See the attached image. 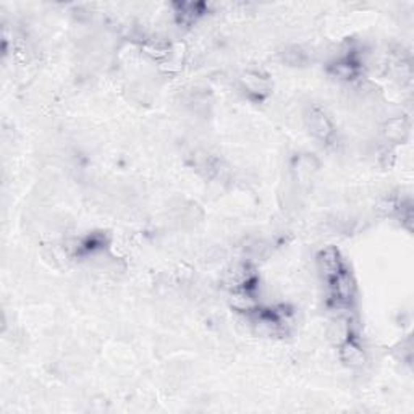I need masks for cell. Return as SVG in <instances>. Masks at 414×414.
Listing matches in <instances>:
<instances>
[{"instance_id": "7a4b0ae2", "label": "cell", "mask_w": 414, "mask_h": 414, "mask_svg": "<svg viewBox=\"0 0 414 414\" xmlns=\"http://www.w3.org/2000/svg\"><path fill=\"white\" fill-rule=\"evenodd\" d=\"M309 128L314 133V136L321 139H329L332 133H334V126H332L330 120L327 118V115L319 108H312L311 113H309Z\"/></svg>"}, {"instance_id": "6da1fadb", "label": "cell", "mask_w": 414, "mask_h": 414, "mask_svg": "<svg viewBox=\"0 0 414 414\" xmlns=\"http://www.w3.org/2000/svg\"><path fill=\"white\" fill-rule=\"evenodd\" d=\"M240 81H241V86H243V89L256 99L264 97V95L269 94L271 91V81L261 71L249 70L246 73H243V76H241Z\"/></svg>"}]
</instances>
